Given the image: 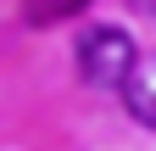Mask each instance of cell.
I'll return each instance as SVG.
<instances>
[{
  "mask_svg": "<svg viewBox=\"0 0 156 151\" xmlns=\"http://www.w3.org/2000/svg\"><path fill=\"white\" fill-rule=\"evenodd\" d=\"M134 62H140L134 39L123 28H112V23L89 28L84 39H78V73H84V84H95V90H123Z\"/></svg>",
  "mask_w": 156,
  "mask_h": 151,
  "instance_id": "cell-1",
  "label": "cell"
},
{
  "mask_svg": "<svg viewBox=\"0 0 156 151\" xmlns=\"http://www.w3.org/2000/svg\"><path fill=\"white\" fill-rule=\"evenodd\" d=\"M117 95H123V106H128V118L140 123V129H156V50L134 62V73H128V84L117 90Z\"/></svg>",
  "mask_w": 156,
  "mask_h": 151,
  "instance_id": "cell-2",
  "label": "cell"
},
{
  "mask_svg": "<svg viewBox=\"0 0 156 151\" xmlns=\"http://www.w3.org/2000/svg\"><path fill=\"white\" fill-rule=\"evenodd\" d=\"M84 6H89V0H28V17H34V23H56V17H73Z\"/></svg>",
  "mask_w": 156,
  "mask_h": 151,
  "instance_id": "cell-3",
  "label": "cell"
},
{
  "mask_svg": "<svg viewBox=\"0 0 156 151\" xmlns=\"http://www.w3.org/2000/svg\"><path fill=\"white\" fill-rule=\"evenodd\" d=\"M134 6H145V11H156V0H134Z\"/></svg>",
  "mask_w": 156,
  "mask_h": 151,
  "instance_id": "cell-4",
  "label": "cell"
}]
</instances>
